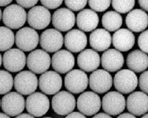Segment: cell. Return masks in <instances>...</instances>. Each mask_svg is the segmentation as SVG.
<instances>
[{
    "label": "cell",
    "instance_id": "47",
    "mask_svg": "<svg viewBox=\"0 0 148 118\" xmlns=\"http://www.w3.org/2000/svg\"><path fill=\"white\" fill-rule=\"evenodd\" d=\"M2 19V10H1V9H0V20Z\"/></svg>",
    "mask_w": 148,
    "mask_h": 118
},
{
    "label": "cell",
    "instance_id": "4",
    "mask_svg": "<svg viewBox=\"0 0 148 118\" xmlns=\"http://www.w3.org/2000/svg\"><path fill=\"white\" fill-rule=\"evenodd\" d=\"M50 108V101L47 96L43 93L33 92L25 100V109L34 117L45 115Z\"/></svg>",
    "mask_w": 148,
    "mask_h": 118
},
{
    "label": "cell",
    "instance_id": "22",
    "mask_svg": "<svg viewBox=\"0 0 148 118\" xmlns=\"http://www.w3.org/2000/svg\"><path fill=\"white\" fill-rule=\"evenodd\" d=\"M125 24L131 32L136 33L143 32L148 25L147 14L140 9L132 10L126 16Z\"/></svg>",
    "mask_w": 148,
    "mask_h": 118
},
{
    "label": "cell",
    "instance_id": "37",
    "mask_svg": "<svg viewBox=\"0 0 148 118\" xmlns=\"http://www.w3.org/2000/svg\"><path fill=\"white\" fill-rule=\"evenodd\" d=\"M16 2L17 5H19L23 8L29 9L36 6L39 0H16Z\"/></svg>",
    "mask_w": 148,
    "mask_h": 118
},
{
    "label": "cell",
    "instance_id": "16",
    "mask_svg": "<svg viewBox=\"0 0 148 118\" xmlns=\"http://www.w3.org/2000/svg\"><path fill=\"white\" fill-rule=\"evenodd\" d=\"M3 64L8 72H20L25 66L26 55L21 50L10 48L3 55Z\"/></svg>",
    "mask_w": 148,
    "mask_h": 118
},
{
    "label": "cell",
    "instance_id": "32",
    "mask_svg": "<svg viewBox=\"0 0 148 118\" xmlns=\"http://www.w3.org/2000/svg\"><path fill=\"white\" fill-rule=\"evenodd\" d=\"M90 8L95 12H103L110 7L111 0H88Z\"/></svg>",
    "mask_w": 148,
    "mask_h": 118
},
{
    "label": "cell",
    "instance_id": "45",
    "mask_svg": "<svg viewBox=\"0 0 148 118\" xmlns=\"http://www.w3.org/2000/svg\"><path fill=\"white\" fill-rule=\"evenodd\" d=\"M2 62H3V58H2V55L0 54V67L2 65Z\"/></svg>",
    "mask_w": 148,
    "mask_h": 118
},
{
    "label": "cell",
    "instance_id": "25",
    "mask_svg": "<svg viewBox=\"0 0 148 118\" xmlns=\"http://www.w3.org/2000/svg\"><path fill=\"white\" fill-rule=\"evenodd\" d=\"M77 27L85 32H92L99 25V17L97 13L90 9H83L76 17Z\"/></svg>",
    "mask_w": 148,
    "mask_h": 118
},
{
    "label": "cell",
    "instance_id": "1",
    "mask_svg": "<svg viewBox=\"0 0 148 118\" xmlns=\"http://www.w3.org/2000/svg\"><path fill=\"white\" fill-rule=\"evenodd\" d=\"M4 25L10 29H21L27 20L25 10L17 4L6 6L2 14Z\"/></svg>",
    "mask_w": 148,
    "mask_h": 118
},
{
    "label": "cell",
    "instance_id": "19",
    "mask_svg": "<svg viewBox=\"0 0 148 118\" xmlns=\"http://www.w3.org/2000/svg\"><path fill=\"white\" fill-rule=\"evenodd\" d=\"M76 23V16L69 9L60 8L52 15V24L58 31L68 32Z\"/></svg>",
    "mask_w": 148,
    "mask_h": 118
},
{
    "label": "cell",
    "instance_id": "28",
    "mask_svg": "<svg viewBox=\"0 0 148 118\" xmlns=\"http://www.w3.org/2000/svg\"><path fill=\"white\" fill-rule=\"evenodd\" d=\"M123 18L119 13L116 11H108L105 13L102 17V25L108 32H115L121 27Z\"/></svg>",
    "mask_w": 148,
    "mask_h": 118
},
{
    "label": "cell",
    "instance_id": "24",
    "mask_svg": "<svg viewBox=\"0 0 148 118\" xmlns=\"http://www.w3.org/2000/svg\"><path fill=\"white\" fill-rule=\"evenodd\" d=\"M77 65L84 72H93L100 65L99 55L95 50H83L77 57Z\"/></svg>",
    "mask_w": 148,
    "mask_h": 118
},
{
    "label": "cell",
    "instance_id": "34",
    "mask_svg": "<svg viewBox=\"0 0 148 118\" xmlns=\"http://www.w3.org/2000/svg\"><path fill=\"white\" fill-rule=\"evenodd\" d=\"M147 36L148 31H143L141 34L139 35L138 38V46L143 52L147 54L148 52V44H147Z\"/></svg>",
    "mask_w": 148,
    "mask_h": 118
},
{
    "label": "cell",
    "instance_id": "7",
    "mask_svg": "<svg viewBox=\"0 0 148 118\" xmlns=\"http://www.w3.org/2000/svg\"><path fill=\"white\" fill-rule=\"evenodd\" d=\"M76 106L80 113L84 115H95L101 109V99L95 92L86 91L77 98Z\"/></svg>",
    "mask_w": 148,
    "mask_h": 118
},
{
    "label": "cell",
    "instance_id": "33",
    "mask_svg": "<svg viewBox=\"0 0 148 118\" xmlns=\"http://www.w3.org/2000/svg\"><path fill=\"white\" fill-rule=\"evenodd\" d=\"M88 0H65V4L72 11H79L84 8Z\"/></svg>",
    "mask_w": 148,
    "mask_h": 118
},
{
    "label": "cell",
    "instance_id": "11",
    "mask_svg": "<svg viewBox=\"0 0 148 118\" xmlns=\"http://www.w3.org/2000/svg\"><path fill=\"white\" fill-rule=\"evenodd\" d=\"M101 107L109 115H119L125 109V98L121 93L110 91L104 95L101 101Z\"/></svg>",
    "mask_w": 148,
    "mask_h": 118
},
{
    "label": "cell",
    "instance_id": "49",
    "mask_svg": "<svg viewBox=\"0 0 148 118\" xmlns=\"http://www.w3.org/2000/svg\"><path fill=\"white\" fill-rule=\"evenodd\" d=\"M0 108H1V99H0Z\"/></svg>",
    "mask_w": 148,
    "mask_h": 118
},
{
    "label": "cell",
    "instance_id": "17",
    "mask_svg": "<svg viewBox=\"0 0 148 118\" xmlns=\"http://www.w3.org/2000/svg\"><path fill=\"white\" fill-rule=\"evenodd\" d=\"M125 107L134 116H141L148 111L147 94L143 91H135L128 96L125 101Z\"/></svg>",
    "mask_w": 148,
    "mask_h": 118
},
{
    "label": "cell",
    "instance_id": "5",
    "mask_svg": "<svg viewBox=\"0 0 148 118\" xmlns=\"http://www.w3.org/2000/svg\"><path fill=\"white\" fill-rule=\"evenodd\" d=\"M40 36L32 28L25 27L20 29L15 35V43L18 49L22 51H32L37 47Z\"/></svg>",
    "mask_w": 148,
    "mask_h": 118
},
{
    "label": "cell",
    "instance_id": "6",
    "mask_svg": "<svg viewBox=\"0 0 148 118\" xmlns=\"http://www.w3.org/2000/svg\"><path fill=\"white\" fill-rule=\"evenodd\" d=\"M1 107L6 114L10 117H16L25 110V100L18 92H8L2 98Z\"/></svg>",
    "mask_w": 148,
    "mask_h": 118
},
{
    "label": "cell",
    "instance_id": "27",
    "mask_svg": "<svg viewBox=\"0 0 148 118\" xmlns=\"http://www.w3.org/2000/svg\"><path fill=\"white\" fill-rule=\"evenodd\" d=\"M126 65L128 69L134 72L145 71L148 67L147 54L140 50H135L130 52L126 58Z\"/></svg>",
    "mask_w": 148,
    "mask_h": 118
},
{
    "label": "cell",
    "instance_id": "14",
    "mask_svg": "<svg viewBox=\"0 0 148 118\" xmlns=\"http://www.w3.org/2000/svg\"><path fill=\"white\" fill-rule=\"evenodd\" d=\"M88 84L94 92L103 94L107 92L113 85V78L109 72L104 69H96L88 78Z\"/></svg>",
    "mask_w": 148,
    "mask_h": 118
},
{
    "label": "cell",
    "instance_id": "44",
    "mask_svg": "<svg viewBox=\"0 0 148 118\" xmlns=\"http://www.w3.org/2000/svg\"><path fill=\"white\" fill-rule=\"evenodd\" d=\"M0 118H10V117L7 115V114H6V113H0Z\"/></svg>",
    "mask_w": 148,
    "mask_h": 118
},
{
    "label": "cell",
    "instance_id": "46",
    "mask_svg": "<svg viewBox=\"0 0 148 118\" xmlns=\"http://www.w3.org/2000/svg\"><path fill=\"white\" fill-rule=\"evenodd\" d=\"M141 118H148V114H147V113H145V114H143V116Z\"/></svg>",
    "mask_w": 148,
    "mask_h": 118
},
{
    "label": "cell",
    "instance_id": "26",
    "mask_svg": "<svg viewBox=\"0 0 148 118\" xmlns=\"http://www.w3.org/2000/svg\"><path fill=\"white\" fill-rule=\"evenodd\" d=\"M111 43L112 36L110 32L106 31V29H95L89 36L90 46L96 51H105L110 48Z\"/></svg>",
    "mask_w": 148,
    "mask_h": 118
},
{
    "label": "cell",
    "instance_id": "40",
    "mask_svg": "<svg viewBox=\"0 0 148 118\" xmlns=\"http://www.w3.org/2000/svg\"><path fill=\"white\" fill-rule=\"evenodd\" d=\"M92 118H112L110 116L107 114V113H97Z\"/></svg>",
    "mask_w": 148,
    "mask_h": 118
},
{
    "label": "cell",
    "instance_id": "8",
    "mask_svg": "<svg viewBox=\"0 0 148 118\" xmlns=\"http://www.w3.org/2000/svg\"><path fill=\"white\" fill-rule=\"evenodd\" d=\"M65 87L70 93L84 92L88 86V77L85 72L80 69H73L67 72L64 79Z\"/></svg>",
    "mask_w": 148,
    "mask_h": 118
},
{
    "label": "cell",
    "instance_id": "9",
    "mask_svg": "<svg viewBox=\"0 0 148 118\" xmlns=\"http://www.w3.org/2000/svg\"><path fill=\"white\" fill-rule=\"evenodd\" d=\"M14 85L17 92L22 95H29L37 89L38 79L31 71H21L14 77Z\"/></svg>",
    "mask_w": 148,
    "mask_h": 118
},
{
    "label": "cell",
    "instance_id": "29",
    "mask_svg": "<svg viewBox=\"0 0 148 118\" xmlns=\"http://www.w3.org/2000/svg\"><path fill=\"white\" fill-rule=\"evenodd\" d=\"M15 36L7 27H0V51H6L14 46Z\"/></svg>",
    "mask_w": 148,
    "mask_h": 118
},
{
    "label": "cell",
    "instance_id": "21",
    "mask_svg": "<svg viewBox=\"0 0 148 118\" xmlns=\"http://www.w3.org/2000/svg\"><path fill=\"white\" fill-rule=\"evenodd\" d=\"M64 44L69 51L78 53L84 50L88 44V38L85 33L80 29H73L65 35Z\"/></svg>",
    "mask_w": 148,
    "mask_h": 118
},
{
    "label": "cell",
    "instance_id": "18",
    "mask_svg": "<svg viewBox=\"0 0 148 118\" xmlns=\"http://www.w3.org/2000/svg\"><path fill=\"white\" fill-rule=\"evenodd\" d=\"M51 65L55 72L65 74L69 72L75 65V58L71 52L66 50H59L54 52Z\"/></svg>",
    "mask_w": 148,
    "mask_h": 118
},
{
    "label": "cell",
    "instance_id": "12",
    "mask_svg": "<svg viewBox=\"0 0 148 118\" xmlns=\"http://www.w3.org/2000/svg\"><path fill=\"white\" fill-rule=\"evenodd\" d=\"M38 86L45 95H55L62 87V79L57 72L46 71L38 80Z\"/></svg>",
    "mask_w": 148,
    "mask_h": 118
},
{
    "label": "cell",
    "instance_id": "35",
    "mask_svg": "<svg viewBox=\"0 0 148 118\" xmlns=\"http://www.w3.org/2000/svg\"><path fill=\"white\" fill-rule=\"evenodd\" d=\"M148 72L147 71H143L142 74L140 75V78L138 79V85L140 88L142 90L143 92L147 94L148 93Z\"/></svg>",
    "mask_w": 148,
    "mask_h": 118
},
{
    "label": "cell",
    "instance_id": "41",
    "mask_svg": "<svg viewBox=\"0 0 148 118\" xmlns=\"http://www.w3.org/2000/svg\"><path fill=\"white\" fill-rule=\"evenodd\" d=\"M117 118H136L134 115L131 114V113H121V115H119Z\"/></svg>",
    "mask_w": 148,
    "mask_h": 118
},
{
    "label": "cell",
    "instance_id": "20",
    "mask_svg": "<svg viewBox=\"0 0 148 118\" xmlns=\"http://www.w3.org/2000/svg\"><path fill=\"white\" fill-rule=\"evenodd\" d=\"M100 63L106 71L115 72L122 68L125 59L121 52L119 50L116 49H107L101 56Z\"/></svg>",
    "mask_w": 148,
    "mask_h": 118
},
{
    "label": "cell",
    "instance_id": "10",
    "mask_svg": "<svg viewBox=\"0 0 148 118\" xmlns=\"http://www.w3.org/2000/svg\"><path fill=\"white\" fill-rule=\"evenodd\" d=\"M51 106L52 109L58 115H68L76 108V99L70 92L58 91L52 98Z\"/></svg>",
    "mask_w": 148,
    "mask_h": 118
},
{
    "label": "cell",
    "instance_id": "36",
    "mask_svg": "<svg viewBox=\"0 0 148 118\" xmlns=\"http://www.w3.org/2000/svg\"><path fill=\"white\" fill-rule=\"evenodd\" d=\"M40 3L47 9L54 10L62 4L63 0H40Z\"/></svg>",
    "mask_w": 148,
    "mask_h": 118
},
{
    "label": "cell",
    "instance_id": "15",
    "mask_svg": "<svg viewBox=\"0 0 148 118\" xmlns=\"http://www.w3.org/2000/svg\"><path fill=\"white\" fill-rule=\"evenodd\" d=\"M40 44L43 50L48 53H54L62 47L64 37L57 29H46L40 35Z\"/></svg>",
    "mask_w": 148,
    "mask_h": 118
},
{
    "label": "cell",
    "instance_id": "3",
    "mask_svg": "<svg viewBox=\"0 0 148 118\" xmlns=\"http://www.w3.org/2000/svg\"><path fill=\"white\" fill-rule=\"evenodd\" d=\"M113 84L118 92L128 94L137 87L138 78L136 73L130 69H121L114 76Z\"/></svg>",
    "mask_w": 148,
    "mask_h": 118
},
{
    "label": "cell",
    "instance_id": "43",
    "mask_svg": "<svg viewBox=\"0 0 148 118\" xmlns=\"http://www.w3.org/2000/svg\"><path fill=\"white\" fill-rule=\"evenodd\" d=\"M13 0H0V6H6L12 3Z\"/></svg>",
    "mask_w": 148,
    "mask_h": 118
},
{
    "label": "cell",
    "instance_id": "31",
    "mask_svg": "<svg viewBox=\"0 0 148 118\" xmlns=\"http://www.w3.org/2000/svg\"><path fill=\"white\" fill-rule=\"evenodd\" d=\"M112 6L119 14H127L133 9L136 0H111Z\"/></svg>",
    "mask_w": 148,
    "mask_h": 118
},
{
    "label": "cell",
    "instance_id": "38",
    "mask_svg": "<svg viewBox=\"0 0 148 118\" xmlns=\"http://www.w3.org/2000/svg\"><path fill=\"white\" fill-rule=\"evenodd\" d=\"M66 118H87L83 113L79 112H72L66 116Z\"/></svg>",
    "mask_w": 148,
    "mask_h": 118
},
{
    "label": "cell",
    "instance_id": "42",
    "mask_svg": "<svg viewBox=\"0 0 148 118\" xmlns=\"http://www.w3.org/2000/svg\"><path fill=\"white\" fill-rule=\"evenodd\" d=\"M15 118H35L33 116H32L31 114L29 113H21L19 115L16 116Z\"/></svg>",
    "mask_w": 148,
    "mask_h": 118
},
{
    "label": "cell",
    "instance_id": "23",
    "mask_svg": "<svg viewBox=\"0 0 148 118\" xmlns=\"http://www.w3.org/2000/svg\"><path fill=\"white\" fill-rule=\"evenodd\" d=\"M136 37L129 29H119L112 36V43L114 48L119 51L126 52L133 47Z\"/></svg>",
    "mask_w": 148,
    "mask_h": 118
},
{
    "label": "cell",
    "instance_id": "2",
    "mask_svg": "<svg viewBox=\"0 0 148 118\" xmlns=\"http://www.w3.org/2000/svg\"><path fill=\"white\" fill-rule=\"evenodd\" d=\"M51 58L45 50L36 49L32 52L26 58L27 66L35 74H42L51 66Z\"/></svg>",
    "mask_w": 148,
    "mask_h": 118
},
{
    "label": "cell",
    "instance_id": "48",
    "mask_svg": "<svg viewBox=\"0 0 148 118\" xmlns=\"http://www.w3.org/2000/svg\"><path fill=\"white\" fill-rule=\"evenodd\" d=\"M43 118H52V117H43Z\"/></svg>",
    "mask_w": 148,
    "mask_h": 118
},
{
    "label": "cell",
    "instance_id": "30",
    "mask_svg": "<svg viewBox=\"0 0 148 118\" xmlns=\"http://www.w3.org/2000/svg\"><path fill=\"white\" fill-rule=\"evenodd\" d=\"M14 87V78L5 70H0V95H6Z\"/></svg>",
    "mask_w": 148,
    "mask_h": 118
},
{
    "label": "cell",
    "instance_id": "13",
    "mask_svg": "<svg viewBox=\"0 0 148 118\" xmlns=\"http://www.w3.org/2000/svg\"><path fill=\"white\" fill-rule=\"evenodd\" d=\"M28 23L33 29L42 30L51 23V14L44 6H36L30 9L27 14Z\"/></svg>",
    "mask_w": 148,
    "mask_h": 118
},
{
    "label": "cell",
    "instance_id": "39",
    "mask_svg": "<svg viewBox=\"0 0 148 118\" xmlns=\"http://www.w3.org/2000/svg\"><path fill=\"white\" fill-rule=\"evenodd\" d=\"M138 3H139V4H140V7H141L144 11H147L148 10L147 0H138Z\"/></svg>",
    "mask_w": 148,
    "mask_h": 118
}]
</instances>
